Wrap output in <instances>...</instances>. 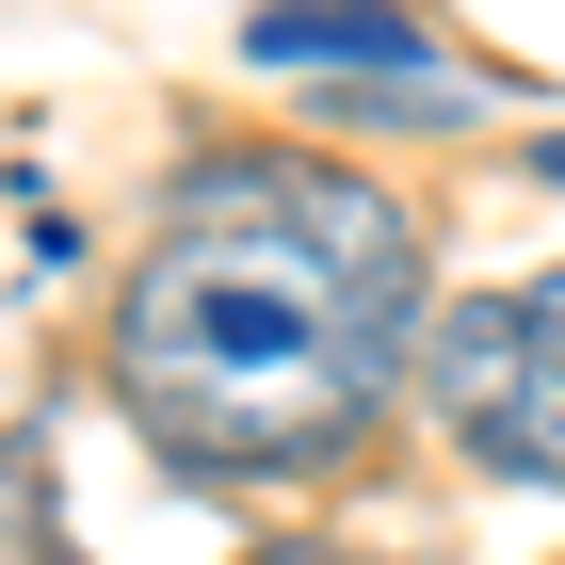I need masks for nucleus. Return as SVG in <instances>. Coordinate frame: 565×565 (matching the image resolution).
Returning <instances> with one entry per match:
<instances>
[{
  "label": "nucleus",
  "instance_id": "20e7f679",
  "mask_svg": "<svg viewBox=\"0 0 565 565\" xmlns=\"http://www.w3.org/2000/svg\"><path fill=\"white\" fill-rule=\"evenodd\" d=\"M259 565H340V550H259Z\"/></svg>",
  "mask_w": 565,
  "mask_h": 565
},
{
  "label": "nucleus",
  "instance_id": "f03ea898",
  "mask_svg": "<svg viewBox=\"0 0 565 565\" xmlns=\"http://www.w3.org/2000/svg\"><path fill=\"white\" fill-rule=\"evenodd\" d=\"M420 388H436V420L469 436L501 484H550V501H565V275L469 291L420 340Z\"/></svg>",
  "mask_w": 565,
  "mask_h": 565
},
{
  "label": "nucleus",
  "instance_id": "f257e3e1",
  "mask_svg": "<svg viewBox=\"0 0 565 565\" xmlns=\"http://www.w3.org/2000/svg\"><path fill=\"white\" fill-rule=\"evenodd\" d=\"M420 355V226L340 162H194L114 291V404L178 469H323Z\"/></svg>",
  "mask_w": 565,
  "mask_h": 565
},
{
  "label": "nucleus",
  "instance_id": "7ed1b4c3",
  "mask_svg": "<svg viewBox=\"0 0 565 565\" xmlns=\"http://www.w3.org/2000/svg\"><path fill=\"white\" fill-rule=\"evenodd\" d=\"M259 65H340V82H404V97H436V33L420 17H388V0H259Z\"/></svg>",
  "mask_w": 565,
  "mask_h": 565
}]
</instances>
